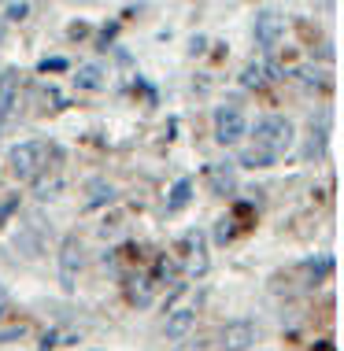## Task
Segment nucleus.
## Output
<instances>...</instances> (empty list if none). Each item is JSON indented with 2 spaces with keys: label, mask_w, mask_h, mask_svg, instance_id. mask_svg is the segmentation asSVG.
<instances>
[{
  "label": "nucleus",
  "mask_w": 344,
  "mask_h": 351,
  "mask_svg": "<svg viewBox=\"0 0 344 351\" xmlns=\"http://www.w3.org/2000/svg\"><path fill=\"white\" fill-rule=\"evenodd\" d=\"M252 141H255V148H263V152H271L274 159L282 156V152H289L293 148V141H296V130H293V122L285 119V115H266L255 122V130H252Z\"/></svg>",
  "instance_id": "obj_1"
},
{
  "label": "nucleus",
  "mask_w": 344,
  "mask_h": 351,
  "mask_svg": "<svg viewBox=\"0 0 344 351\" xmlns=\"http://www.w3.org/2000/svg\"><path fill=\"white\" fill-rule=\"evenodd\" d=\"M8 167H12V174L19 182H30L37 170L45 167V145L41 141H23V145H15L8 152Z\"/></svg>",
  "instance_id": "obj_2"
},
{
  "label": "nucleus",
  "mask_w": 344,
  "mask_h": 351,
  "mask_svg": "<svg viewBox=\"0 0 344 351\" xmlns=\"http://www.w3.org/2000/svg\"><path fill=\"white\" fill-rule=\"evenodd\" d=\"M252 34H255V45L266 52H274V45L282 41V34H285V19L274 12V8H260L255 12V23H252Z\"/></svg>",
  "instance_id": "obj_3"
},
{
  "label": "nucleus",
  "mask_w": 344,
  "mask_h": 351,
  "mask_svg": "<svg viewBox=\"0 0 344 351\" xmlns=\"http://www.w3.org/2000/svg\"><path fill=\"white\" fill-rule=\"evenodd\" d=\"M248 130V122L241 115V108H215V141L218 145H233L241 141Z\"/></svg>",
  "instance_id": "obj_4"
},
{
  "label": "nucleus",
  "mask_w": 344,
  "mask_h": 351,
  "mask_svg": "<svg viewBox=\"0 0 344 351\" xmlns=\"http://www.w3.org/2000/svg\"><path fill=\"white\" fill-rule=\"evenodd\" d=\"M78 270H82V244H78V237H67L63 252H60V285H63V292H74Z\"/></svg>",
  "instance_id": "obj_5"
},
{
  "label": "nucleus",
  "mask_w": 344,
  "mask_h": 351,
  "mask_svg": "<svg viewBox=\"0 0 344 351\" xmlns=\"http://www.w3.org/2000/svg\"><path fill=\"white\" fill-rule=\"evenodd\" d=\"M218 344H222V351H248L255 344V326L252 322H226L222 333H218Z\"/></svg>",
  "instance_id": "obj_6"
},
{
  "label": "nucleus",
  "mask_w": 344,
  "mask_h": 351,
  "mask_svg": "<svg viewBox=\"0 0 344 351\" xmlns=\"http://www.w3.org/2000/svg\"><path fill=\"white\" fill-rule=\"evenodd\" d=\"M207 182H211L215 196H229L237 189V167L229 163V159H226V163H211V167H207Z\"/></svg>",
  "instance_id": "obj_7"
},
{
  "label": "nucleus",
  "mask_w": 344,
  "mask_h": 351,
  "mask_svg": "<svg viewBox=\"0 0 344 351\" xmlns=\"http://www.w3.org/2000/svg\"><path fill=\"white\" fill-rule=\"evenodd\" d=\"M193 322H196V311H189V307H181V311H170L167 315V322H163V333L170 337V340H181L193 329Z\"/></svg>",
  "instance_id": "obj_8"
},
{
  "label": "nucleus",
  "mask_w": 344,
  "mask_h": 351,
  "mask_svg": "<svg viewBox=\"0 0 344 351\" xmlns=\"http://www.w3.org/2000/svg\"><path fill=\"white\" fill-rule=\"evenodd\" d=\"M185 244H189V255H193V259H189V274H196V278H204L207 274V252H204V233H189L185 237Z\"/></svg>",
  "instance_id": "obj_9"
},
{
  "label": "nucleus",
  "mask_w": 344,
  "mask_h": 351,
  "mask_svg": "<svg viewBox=\"0 0 344 351\" xmlns=\"http://www.w3.org/2000/svg\"><path fill=\"white\" fill-rule=\"evenodd\" d=\"M15 97H19V71L8 67L0 74V115H8L15 108Z\"/></svg>",
  "instance_id": "obj_10"
},
{
  "label": "nucleus",
  "mask_w": 344,
  "mask_h": 351,
  "mask_svg": "<svg viewBox=\"0 0 344 351\" xmlns=\"http://www.w3.org/2000/svg\"><path fill=\"white\" fill-rule=\"evenodd\" d=\"M74 85H78V89L97 93V89H104V71L97 67V63H82L78 74H74Z\"/></svg>",
  "instance_id": "obj_11"
},
{
  "label": "nucleus",
  "mask_w": 344,
  "mask_h": 351,
  "mask_svg": "<svg viewBox=\"0 0 344 351\" xmlns=\"http://www.w3.org/2000/svg\"><path fill=\"white\" fill-rule=\"evenodd\" d=\"M115 200V185L97 178V182H89V200H85V211H93V207H104Z\"/></svg>",
  "instance_id": "obj_12"
},
{
  "label": "nucleus",
  "mask_w": 344,
  "mask_h": 351,
  "mask_svg": "<svg viewBox=\"0 0 344 351\" xmlns=\"http://www.w3.org/2000/svg\"><path fill=\"white\" fill-rule=\"evenodd\" d=\"M189 200H193V182H189V178H181V182H174V189H170L167 215H178V211H181V207H185Z\"/></svg>",
  "instance_id": "obj_13"
},
{
  "label": "nucleus",
  "mask_w": 344,
  "mask_h": 351,
  "mask_svg": "<svg viewBox=\"0 0 344 351\" xmlns=\"http://www.w3.org/2000/svg\"><path fill=\"white\" fill-rule=\"evenodd\" d=\"M237 163H241V167H252V170H263V167H274V156L252 145V148H244L241 156H237Z\"/></svg>",
  "instance_id": "obj_14"
},
{
  "label": "nucleus",
  "mask_w": 344,
  "mask_h": 351,
  "mask_svg": "<svg viewBox=\"0 0 344 351\" xmlns=\"http://www.w3.org/2000/svg\"><path fill=\"white\" fill-rule=\"evenodd\" d=\"M263 82H266V71H263V63H260V60L244 63V71H241V85H244V89H260Z\"/></svg>",
  "instance_id": "obj_15"
},
{
  "label": "nucleus",
  "mask_w": 344,
  "mask_h": 351,
  "mask_svg": "<svg viewBox=\"0 0 344 351\" xmlns=\"http://www.w3.org/2000/svg\"><path fill=\"white\" fill-rule=\"evenodd\" d=\"M130 300H133V303H141V307H145V303H152V278H137V281H133Z\"/></svg>",
  "instance_id": "obj_16"
},
{
  "label": "nucleus",
  "mask_w": 344,
  "mask_h": 351,
  "mask_svg": "<svg viewBox=\"0 0 344 351\" xmlns=\"http://www.w3.org/2000/svg\"><path fill=\"white\" fill-rule=\"evenodd\" d=\"M322 152H326V126L311 130V141H308V148H303V156L314 159V156H322Z\"/></svg>",
  "instance_id": "obj_17"
},
{
  "label": "nucleus",
  "mask_w": 344,
  "mask_h": 351,
  "mask_svg": "<svg viewBox=\"0 0 344 351\" xmlns=\"http://www.w3.org/2000/svg\"><path fill=\"white\" fill-rule=\"evenodd\" d=\"M211 237H215V244H229V241H233V218H218Z\"/></svg>",
  "instance_id": "obj_18"
},
{
  "label": "nucleus",
  "mask_w": 344,
  "mask_h": 351,
  "mask_svg": "<svg viewBox=\"0 0 344 351\" xmlns=\"http://www.w3.org/2000/svg\"><path fill=\"white\" fill-rule=\"evenodd\" d=\"M330 267H333V259H319V263H303V274H308V278H314V281H322L330 274Z\"/></svg>",
  "instance_id": "obj_19"
},
{
  "label": "nucleus",
  "mask_w": 344,
  "mask_h": 351,
  "mask_svg": "<svg viewBox=\"0 0 344 351\" xmlns=\"http://www.w3.org/2000/svg\"><path fill=\"white\" fill-rule=\"evenodd\" d=\"M4 12H8V19H12V23H19V19L30 15V4H8Z\"/></svg>",
  "instance_id": "obj_20"
},
{
  "label": "nucleus",
  "mask_w": 344,
  "mask_h": 351,
  "mask_svg": "<svg viewBox=\"0 0 344 351\" xmlns=\"http://www.w3.org/2000/svg\"><path fill=\"white\" fill-rule=\"evenodd\" d=\"M204 52H207V37L196 34L193 41H189V56H204Z\"/></svg>",
  "instance_id": "obj_21"
},
{
  "label": "nucleus",
  "mask_w": 344,
  "mask_h": 351,
  "mask_svg": "<svg viewBox=\"0 0 344 351\" xmlns=\"http://www.w3.org/2000/svg\"><path fill=\"white\" fill-rule=\"evenodd\" d=\"M67 67V60H60V56H56V60H41V71L49 74V71H63Z\"/></svg>",
  "instance_id": "obj_22"
},
{
  "label": "nucleus",
  "mask_w": 344,
  "mask_h": 351,
  "mask_svg": "<svg viewBox=\"0 0 344 351\" xmlns=\"http://www.w3.org/2000/svg\"><path fill=\"white\" fill-rule=\"evenodd\" d=\"M300 78H303V85H319V71H314V67H300Z\"/></svg>",
  "instance_id": "obj_23"
},
{
  "label": "nucleus",
  "mask_w": 344,
  "mask_h": 351,
  "mask_svg": "<svg viewBox=\"0 0 344 351\" xmlns=\"http://www.w3.org/2000/svg\"><path fill=\"white\" fill-rule=\"evenodd\" d=\"M56 340H60V333H45V337H41V351H52Z\"/></svg>",
  "instance_id": "obj_24"
},
{
  "label": "nucleus",
  "mask_w": 344,
  "mask_h": 351,
  "mask_svg": "<svg viewBox=\"0 0 344 351\" xmlns=\"http://www.w3.org/2000/svg\"><path fill=\"white\" fill-rule=\"evenodd\" d=\"M85 34H89V26H85V23H74L71 26V37H85Z\"/></svg>",
  "instance_id": "obj_25"
},
{
  "label": "nucleus",
  "mask_w": 344,
  "mask_h": 351,
  "mask_svg": "<svg viewBox=\"0 0 344 351\" xmlns=\"http://www.w3.org/2000/svg\"><path fill=\"white\" fill-rule=\"evenodd\" d=\"M115 233H119V226H100V237H104V241H108V237H115Z\"/></svg>",
  "instance_id": "obj_26"
},
{
  "label": "nucleus",
  "mask_w": 344,
  "mask_h": 351,
  "mask_svg": "<svg viewBox=\"0 0 344 351\" xmlns=\"http://www.w3.org/2000/svg\"><path fill=\"white\" fill-rule=\"evenodd\" d=\"M178 351H204V348H200V340H196V344H189V348H178Z\"/></svg>",
  "instance_id": "obj_27"
}]
</instances>
